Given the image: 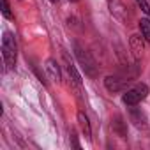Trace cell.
<instances>
[{
    "mask_svg": "<svg viewBox=\"0 0 150 150\" xmlns=\"http://www.w3.org/2000/svg\"><path fill=\"white\" fill-rule=\"evenodd\" d=\"M64 64H65V69H67V74L71 76L72 83L76 85V87H81V76H80V72L76 71V65L72 64V60L69 58V55L64 51Z\"/></svg>",
    "mask_w": 150,
    "mask_h": 150,
    "instance_id": "obj_5",
    "label": "cell"
},
{
    "mask_svg": "<svg viewBox=\"0 0 150 150\" xmlns=\"http://www.w3.org/2000/svg\"><path fill=\"white\" fill-rule=\"evenodd\" d=\"M51 2H58V0H51Z\"/></svg>",
    "mask_w": 150,
    "mask_h": 150,
    "instance_id": "obj_14",
    "label": "cell"
},
{
    "mask_svg": "<svg viewBox=\"0 0 150 150\" xmlns=\"http://www.w3.org/2000/svg\"><path fill=\"white\" fill-rule=\"evenodd\" d=\"M69 2H78V0H69Z\"/></svg>",
    "mask_w": 150,
    "mask_h": 150,
    "instance_id": "obj_13",
    "label": "cell"
},
{
    "mask_svg": "<svg viewBox=\"0 0 150 150\" xmlns=\"http://www.w3.org/2000/svg\"><path fill=\"white\" fill-rule=\"evenodd\" d=\"M146 96H148V87L145 83H139V85H136V87H132V88H129V90L124 92L122 103L127 104V106H136L141 101H145Z\"/></svg>",
    "mask_w": 150,
    "mask_h": 150,
    "instance_id": "obj_3",
    "label": "cell"
},
{
    "mask_svg": "<svg viewBox=\"0 0 150 150\" xmlns=\"http://www.w3.org/2000/svg\"><path fill=\"white\" fill-rule=\"evenodd\" d=\"M139 30H141V37L150 42V18H143L139 21Z\"/></svg>",
    "mask_w": 150,
    "mask_h": 150,
    "instance_id": "obj_10",
    "label": "cell"
},
{
    "mask_svg": "<svg viewBox=\"0 0 150 150\" xmlns=\"http://www.w3.org/2000/svg\"><path fill=\"white\" fill-rule=\"evenodd\" d=\"M127 81H131V80L129 78L125 80V78H120V76H108L104 80V87L110 92H120V90H124V87H125Z\"/></svg>",
    "mask_w": 150,
    "mask_h": 150,
    "instance_id": "obj_4",
    "label": "cell"
},
{
    "mask_svg": "<svg viewBox=\"0 0 150 150\" xmlns=\"http://www.w3.org/2000/svg\"><path fill=\"white\" fill-rule=\"evenodd\" d=\"M46 71H48V74H50V78L53 80V81H60V67H58V64H57V60H53V58H48L46 60Z\"/></svg>",
    "mask_w": 150,
    "mask_h": 150,
    "instance_id": "obj_7",
    "label": "cell"
},
{
    "mask_svg": "<svg viewBox=\"0 0 150 150\" xmlns=\"http://www.w3.org/2000/svg\"><path fill=\"white\" fill-rule=\"evenodd\" d=\"M74 55H76V58H78V62H80V65L85 71L87 76L96 78L97 76V64H96L94 57L90 55V51H87L81 44L74 42Z\"/></svg>",
    "mask_w": 150,
    "mask_h": 150,
    "instance_id": "obj_1",
    "label": "cell"
},
{
    "mask_svg": "<svg viewBox=\"0 0 150 150\" xmlns=\"http://www.w3.org/2000/svg\"><path fill=\"white\" fill-rule=\"evenodd\" d=\"M2 57H4V64L7 69H13L16 65V57H18V46H16V39L11 32L4 34L2 39Z\"/></svg>",
    "mask_w": 150,
    "mask_h": 150,
    "instance_id": "obj_2",
    "label": "cell"
},
{
    "mask_svg": "<svg viewBox=\"0 0 150 150\" xmlns=\"http://www.w3.org/2000/svg\"><path fill=\"white\" fill-rule=\"evenodd\" d=\"M136 4H138V7L150 18V4H148V0H136Z\"/></svg>",
    "mask_w": 150,
    "mask_h": 150,
    "instance_id": "obj_12",
    "label": "cell"
},
{
    "mask_svg": "<svg viewBox=\"0 0 150 150\" xmlns=\"http://www.w3.org/2000/svg\"><path fill=\"white\" fill-rule=\"evenodd\" d=\"M78 124L81 127V132L85 134V138H92V129H90V122H88V117L83 113V111H78Z\"/></svg>",
    "mask_w": 150,
    "mask_h": 150,
    "instance_id": "obj_8",
    "label": "cell"
},
{
    "mask_svg": "<svg viewBox=\"0 0 150 150\" xmlns=\"http://www.w3.org/2000/svg\"><path fill=\"white\" fill-rule=\"evenodd\" d=\"M108 4H110L111 14H115L117 18H122L124 16V6H122L120 0H108Z\"/></svg>",
    "mask_w": 150,
    "mask_h": 150,
    "instance_id": "obj_9",
    "label": "cell"
},
{
    "mask_svg": "<svg viewBox=\"0 0 150 150\" xmlns=\"http://www.w3.org/2000/svg\"><path fill=\"white\" fill-rule=\"evenodd\" d=\"M129 46H131V51H132L134 58L139 60L141 55H143V37H139V35H131Z\"/></svg>",
    "mask_w": 150,
    "mask_h": 150,
    "instance_id": "obj_6",
    "label": "cell"
},
{
    "mask_svg": "<svg viewBox=\"0 0 150 150\" xmlns=\"http://www.w3.org/2000/svg\"><path fill=\"white\" fill-rule=\"evenodd\" d=\"M0 2H2V14H4V18L13 20V13H11V7H9V2L7 0H0Z\"/></svg>",
    "mask_w": 150,
    "mask_h": 150,
    "instance_id": "obj_11",
    "label": "cell"
}]
</instances>
